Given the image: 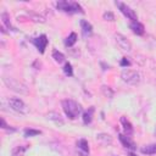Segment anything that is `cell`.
<instances>
[{"instance_id": "6da1fadb", "label": "cell", "mask_w": 156, "mask_h": 156, "mask_svg": "<svg viewBox=\"0 0 156 156\" xmlns=\"http://www.w3.org/2000/svg\"><path fill=\"white\" fill-rule=\"evenodd\" d=\"M62 108L66 113V116L69 119H76L82 113V106L77 101L72 99H65L62 100Z\"/></svg>"}, {"instance_id": "7a4b0ae2", "label": "cell", "mask_w": 156, "mask_h": 156, "mask_svg": "<svg viewBox=\"0 0 156 156\" xmlns=\"http://www.w3.org/2000/svg\"><path fill=\"white\" fill-rule=\"evenodd\" d=\"M56 7H57V10H60L62 12H66V13H78V12L83 13L84 12L83 7L76 1H66V0L58 1L56 4Z\"/></svg>"}, {"instance_id": "3957f363", "label": "cell", "mask_w": 156, "mask_h": 156, "mask_svg": "<svg viewBox=\"0 0 156 156\" xmlns=\"http://www.w3.org/2000/svg\"><path fill=\"white\" fill-rule=\"evenodd\" d=\"M121 78L124 83L129 85H138L141 80V76L135 69H123L121 73Z\"/></svg>"}, {"instance_id": "277c9868", "label": "cell", "mask_w": 156, "mask_h": 156, "mask_svg": "<svg viewBox=\"0 0 156 156\" xmlns=\"http://www.w3.org/2000/svg\"><path fill=\"white\" fill-rule=\"evenodd\" d=\"M2 80H4V83H5L11 90H13V91H16V93H20V94H27V93H28L27 87H26L23 83H21V82H18L17 79H15V78L4 77Z\"/></svg>"}, {"instance_id": "5b68a950", "label": "cell", "mask_w": 156, "mask_h": 156, "mask_svg": "<svg viewBox=\"0 0 156 156\" xmlns=\"http://www.w3.org/2000/svg\"><path fill=\"white\" fill-rule=\"evenodd\" d=\"M9 105L13 111H16L21 115H27L29 112L28 105L20 98H10L9 99Z\"/></svg>"}, {"instance_id": "8992f818", "label": "cell", "mask_w": 156, "mask_h": 156, "mask_svg": "<svg viewBox=\"0 0 156 156\" xmlns=\"http://www.w3.org/2000/svg\"><path fill=\"white\" fill-rule=\"evenodd\" d=\"M116 4V6L118 7V10L128 18V20H130L132 22H135V21H138V16H136V13H135V11L134 10H132V7H129L127 4H124V2H121V1H116L115 2Z\"/></svg>"}, {"instance_id": "52a82bcc", "label": "cell", "mask_w": 156, "mask_h": 156, "mask_svg": "<svg viewBox=\"0 0 156 156\" xmlns=\"http://www.w3.org/2000/svg\"><path fill=\"white\" fill-rule=\"evenodd\" d=\"M32 43L35 45V48L38 49V51H39L40 54H44V51H45V49H46V45H48V43H49V39H48V37H46L45 34H40L39 37L33 38Z\"/></svg>"}, {"instance_id": "ba28073f", "label": "cell", "mask_w": 156, "mask_h": 156, "mask_svg": "<svg viewBox=\"0 0 156 156\" xmlns=\"http://www.w3.org/2000/svg\"><path fill=\"white\" fill-rule=\"evenodd\" d=\"M115 40H116V43H117V45L123 50V51H130L132 50V43L124 37V35H122V34H116L115 35Z\"/></svg>"}, {"instance_id": "9c48e42d", "label": "cell", "mask_w": 156, "mask_h": 156, "mask_svg": "<svg viewBox=\"0 0 156 156\" xmlns=\"http://www.w3.org/2000/svg\"><path fill=\"white\" fill-rule=\"evenodd\" d=\"M77 150H78V155L79 156H88L89 155V144L87 141V139L82 138L77 141Z\"/></svg>"}, {"instance_id": "30bf717a", "label": "cell", "mask_w": 156, "mask_h": 156, "mask_svg": "<svg viewBox=\"0 0 156 156\" xmlns=\"http://www.w3.org/2000/svg\"><path fill=\"white\" fill-rule=\"evenodd\" d=\"M121 124L123 126V130H124V133L127 134V136H129V135H132V134H133L134 128H133L132 123L127 119V117H126V116H122V117H121Z\"/></svg>"}, {"instance_id": "8fae6325", "label": "cell", "mask_w": 156, "mask_h": 156, "mask_svg": "<svg viewBox=\"0 0 156 156\" xmlns=\"http://www.w3.org/2000/svg\"><path fill=\"white\" fill-rule=\"evenodd\" d=\"M96 140L104 146H108L112 144V136L110 134H106V133H99L96 135Z\"/></svg>"}, {"instance_id": "7c38bea8", "label": "cell", "mask_w": 156, "mask_h": 156, "mask_svg": "<svg viewBox=\"0 0 156 156\" xmlns=\"http://www.w3.org/2000/svg\"><path fill=\"white\" fill-rule=\"evenodd\" d=\"M129 27H130L132 32H133L134 34H136V35H143V34H144V32H145L144 24H143V23H140L139 21L132 22V23L129 24Z\"/></svg>"}, {"instance_id": "4fadbf2b", "label": "cell", "mask_w": 156, "mask_h": 156, "mask_svg": "<svg viewBox=\"0 0 156 156\" xmlns=\"http://www.w3.org/2000/svg\"><path fill=\"white\" fill-rule=\"evenodd\" d=\"M80 29L84 37H89L93 34V26L85 20H80Z\"/></svg>"}, {"instance_id": "5bb4252c", "label": "cell", "mask_w": 156, "mask_h": 156, "mask_svg": "<svg viewBox=\"0 0 156 156\" xmlns=\"http://www.w3.org/2000/svg\"><path fill=\"white\" fill-rule=\"evenodd\" d=\"M118 136H119V141L123 144L124 147H128V149H130V150H135V149H136V145L129 139V136H126V135H123V134H119Z\"/></svg>"}, {"instance_id": "9a60e30c", "label": "cell", "mask_w": 156, "mask_h": 156, "mask_svg": "<svg viewBox=\"0 0 156 156\" xmlns=\"http://www.w3.org/2000/svg\"><path fill=\"white\" fill-rule=\"evenodd\" d=\"M94 112H95V108L94 106H90L84 113H83V122L84 124H90L91 121H93V116H94Z\"/></svg>"}, {"instance_id": "2e32d148", "label": "cell", "mask_w": 156, "mask_h": 156, "mask_svg": "<svg viewBox=\"0 0 156 156\" xmlns=\"http://www.w3.org/2000/svg\"><path fill=\"white\" fill-rule=\"evenodd\" d=\"M48 118L52 122H55L57 126H63L65 124V121L62 119V117L57 113V112H49L48 113Z\"/></svg>"}, {"instance_id": "e0dca14e", "label": "cell", "mask_w": 156, "mask_h": 156, "mask_svg": "<svg viewBox=\"0 0 156 156\" xmlns=\"http://www.w3.org/2000/svg\"><path fill=\"white\" fill-rule=\"evenodd\" d=\"M28 150V146L27 145H18L16 147L12 149V152L11 155L12 156H24V152Z\"/></svg>"}, {"instance_id": "ac0fdd59", "label": "cell", "mask_w": 156, "mask_h": 156, "mask_svg": "<svg viewBox=\"0 0 156 156\" xmlns=\"http://www.w3.org/2000/svg\"><path fill=\"white\" fill-rule=\"evenodd\" d=\"M77 39H78L77 34H76L74 32H72V33L65 39V45H66L67 48H71V46H73V45L77 43Z\"/></svg>"}, {"instance_id": "d6986e66", "label": "cell", "mask_w": 156, "mask_h": 156, "mask_svg": "<svg viewBox=\"0 0 156 156\" xmlns=\"http://www.w3.org/2000/svg\"><path fill=\"white\" fill-rule=\"evenodd\" d=\"M1 21H2V24H4L9 30H16V28L11 24L10 18H9V16H7L6 12H2V13H1Z\"/></svg>"}, {"instance_id": "ffe728a7", "label": "cell", "mask_w": 156, "mask_h": 156, "mask_svg": "<svg viewBox=\"0 0 156 156\" xmlns=\"http://www.w3.org/2000/svg\"><path fill=\"white\" fill-rule=\"evenodd\" d=\"M141 152L146 154V155H152L156 154V144H150V145H145L141 147Z\"/></svg>"}, {"instance_id": "44dd1931", "label": "cell", "mask_w": 156, "mask_h": 156, "mask_svg": "<svg viewBox=\"0 0 156 156\" xmlns=\"http://www.w3.org/2000/svg\"><path fill=\"white\" fill-rule=\"evenodd\" d=\"M52 58H54L57 63H61V62L65 61V55H63L61 51H58V50H54V51H52Z\"/></svg>"}, {"instance_id": "7402d4cb", "label": "cell", "mask_w": 156, "mask_h": 156, "mask_svg": "<svg viewBox=\"0 0 156 156\" xmlns=\"http://www.w3.org/2000/svg\"><path fill=\"white\" fill-rule=\"evenodd\" d=\"M24 136H27V138H29V136H35V135H39L41 132L40 130H38V129H33V128H27V129H24Z\"/></svg>"}, {"instance_id": "603a6c76", "label": "cell", "mask_w": 156, "mask_h": 156, "mask_svg": "<svg viewBox=\"0 0 156 156\" xmlns=\"http://www.w3.org/2000/svg\"><path fill=\"white\" fill-rule=\"evenodd\" d=\"M63 72H65V74L68 76V77L73 76V68H72V65H71L69 62H66V63H65V66H63Z\"/></svg>"}, {"instance_id": "cb8c5ba5", "label": "cell", "mask_w": 156, "mask_h": 156, "mask_svg": "<svg viewBox=\"0 0 156 156\" xmlns=\"http://www.w3.org/2000/svg\"><path fill=\"white\" fill-rule=\"evenodd\" d=\"M101 90H102V93H104L105 96H107V98H112V96H113V90H112L110 87L102 85V87H101Z\"/></svg>"}, {"instance_id": "d4e9b609", "label": "cell", "mask_w": 156, "mask_h": 156, "mask_svg": "<svg viewBox=\"0 0 156 156\" xmlns=\"http://www.w3.org/2000/svg\"><path fill=\"white\" fill-rule=\"evenodd\" d=\"M104 18H105L106 21H113V20H115V15H113L111 11H107V12L104 13Z\"/></svg>"}, {"instance_id": "484cf974", "label": "cell", "mask_w": 156, "mask_h": 156, "mask_svg": "<svg viewBox=\"0 0 156 156\" xmlns=\"http://www.w3.org/2000/svg\"><path fill=\"white\" fill-rule=\"evenodd\" d=\"M129 65H130V61H129L127 57H123L122 61H121V66H122V67H127V66H129Z\"/></svg>"}, {"instance_id": "4316f807", "label": "cell", "mask_w": 156, "mask_h": 156, "mask_svg": "<svg viewBox=\"0 0 156 156\" xmlns=\"http://www.w3.org/2000/svg\"><path fill=\"white\" fill-rule=\"evenodd\" d=\"M1 127H2L4 129H10V130H15V128H10V126H7V124H6V122H5V119H4V118H1Z\"/></svg>"}, {"instance_id": "83f0119b", "label": "cell", "mask_w": 156, "mask_h": 156, "mask_svg": "<svg viewBox=\"0 0 156 156\" xmlns=\"http://www.w3.org/2000/svg\"><path fill=\"white\" fill-rule=\"evenodd\" d=\"M129 156H136V155H134L133 152H129Z\"/></svg>"}, {"instance_id": "f1b7e54d", "label": "cell", "mask_w": 156, "mask_h": 156, "mask_svg": "<svg viewBox=\"0 0 156 156\" xmlns=\"http://www.w3.org/2000/svg\"><path fill=\"white\" fill-rule=\"evenodd\" d=\"M155 135H156V129H155Z\"/></svg>"}]
</instances>
